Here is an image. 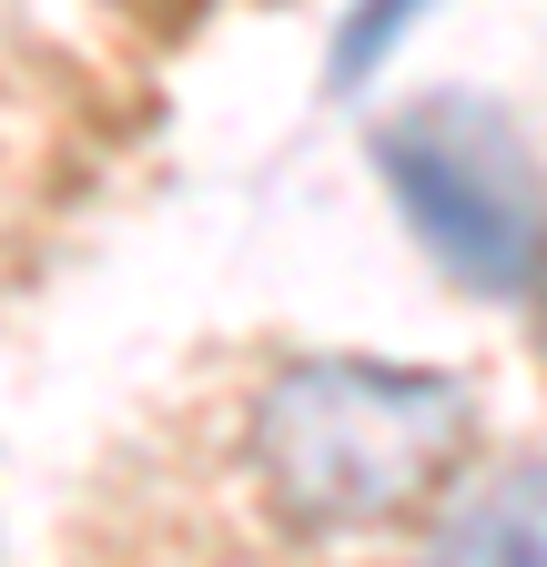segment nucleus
<instances>
[{
	"label": "nucleus",
	"instance_id": "1",
	"mask_svg": "<svg viewBox=\"0 0 547 567\" xmlns=\"http://www.w3.org/2000/svg\"><path fill=\"white\" fill-rule=\"evenodd\" d=\"M476 456V385L436 365L224 334L102 446L61 567H416Z\"/></svg>",
	"mask_w": 547,
	"mask_h": 567
},
{
	"label": "nucleus",
	"instance_id": "2",
	"mask_svg": "<svg viewBox=\"0 0 547 567\" xmlns=\"http://www.w3.org/2000/svg\"><path fill=\"white\" fill-rule=\"evenodd\" d=\"M112 142L122 112L102 71L31 21H0V315L51 274L61 234L112 173Z\"/></svg>",
	"mask_w": 547,
	"mask_h": 567
},
{
	"label": "nucleus",
	"instance_id": "3",
	"mask_svg": "<svg viewBox=\"0 0 547 567\" xmlns=\"http://www.w3.org/2000/svg\"><path fill=\"white\" fill-rule=\"evenodd\" d=\"M385 173L395 203L416 213V234L466 274V284H537L547 264V224H537V183L517 163V142L466 112V102H426L385 132Z\"/></svg>",
	"mask_w": 547,
	"mask_h": 567
},
{
	"label": "nucleus",
	"instance_id": "4",
	"mask_svg": "<svg viewBox=\"0 0 547 567\" xmlns=\"http://www.w3.org/2000/svg\"><path fill=\"white\" fill-rule=\"evenodd\" d=\"M416 567H547V456H517L487 486H466L416 547Z\"/></svg>",
	"mask_w": 547,
	"mask_h": 567
}]
</instances>
